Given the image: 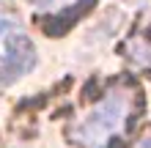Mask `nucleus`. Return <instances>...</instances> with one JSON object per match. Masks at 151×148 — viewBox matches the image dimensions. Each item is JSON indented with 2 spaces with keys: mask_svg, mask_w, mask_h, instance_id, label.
Returning <instances> with one entry per match:
<instances>
[{
  "mask_svg": "<svg viewBox=\"0 0 151 148\" xmlns=\"http://www.w3.org/2000/svg\"><path fill=\"white\" fill-rule=\"evenodd\" d=\"M36 66V47L25 33L14 30L6 39V55H0V85L14 82Z\"/></svg>",
  "mask_w": 151,
  "mask_h": 148,
  "instance_id": "2",
  "label": "nucleus"
},
{
  "mask_svg": "<svg viewBox=\"0 0 151 148\" xmlns=\"http://www.w3.org/2000/svg\"><path fill=\"white\" fill-rule=\"evenodd\" d=\"M124 115H127V99L118 96V93H113V96H107L96 110H91V115L72 132V137L77 143L88 145V148H99L102 143H107L121 129Z\"/></svg>",
  "mask_w": 151,
  "mask_h": 148,
  "instance_id": "1",
  "label": "nucleus"
},
{
  "mask_svg": "<svg viewBox=\"0 0 151 148\" xmlns=\"http://www.w3.org/2000/svg\"><path fill=\"white\" fill-rule=\"evenodd\" d=\"M140 148H151V140H143V143H140Z\"/></svg>",
  "mask_w": 151,
  "mask_h": 148,
  "instance_id": "4",
  "label": "nucleus"
},
{
  "mask_svg": "<svg viewBox=\"0 0 151 148\" xmlns=\"http://www.w3.org/2000/svg\"><path fill=\"white\" fill-rule=\"evenodd\" d=\"M17 30V25L14 22H8V19H0V41H6L11 33Z\"/></svg>",
  "mask_w": 151,
  "mask_h": 148,
  "instance_id": "3",
  "label": "nucleus"
}]
</instances>
